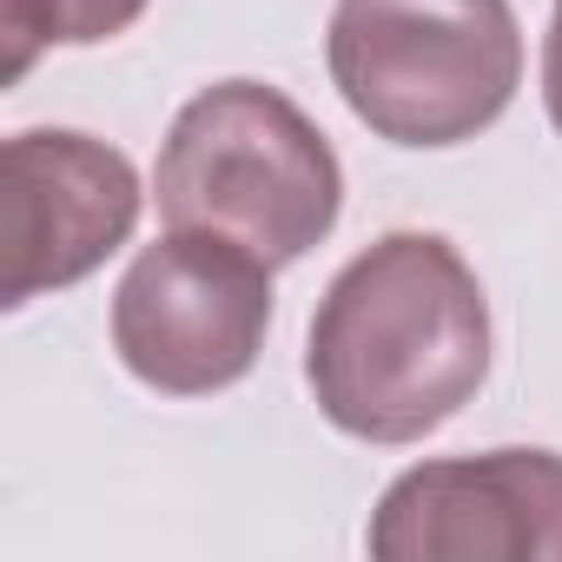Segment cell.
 Returning <instances> with one entry per match:
<instances>
[{"instance_id":"6da1fadb","label":"cell","mask_w":562,"mask_h":562,"mask_svg":"<svg viewBox=\"0 0 562 562\" xmlns=\"http://www.w3.org/2000/svg\"><path fill=\"white\" fill-rule=\"evenodd\" d=\"M305 378L358 443L443 430L490 378V299L437 232H384L318 299Z\"/></svg>"},{"instance_id":"7a4b0ae2","label":"cell","mask_w":562,"mask_h":562,"mask_svg":"<svg viewBox=\"0 0 562 562\" xmlns=\"http://www.w3.org/2000/svg\"><path fill=\"white\" fill-rule=\"evenodd\" d=\"M153 199L166 225L232 238L278 271L331 238L345 212V166L299 100L265 80H218L179 106Z\"/></svg>"},{"instance_id":"3957f363","label":"cell","mask_w":562,"mask_h":562,"mask_svg":"<svg viewBox=\"0 0 562 562\" xmlns=\"http://www.w3.org/2000/svg\"><path fill=\"white\" fill-rule=\"evenodd\" d=\"M325 60L378 139L437 153L509 113L522 27L509 0H338Z\"/></svg>"},{"instance_id":"277c9868","label":"cell","mask_w":562,"mask_h":562,"mask_svg":"<svg viewBox=\"0 0 562 562\" xmlns=\"http://www.w3.org/2000/svg\"><path fill=\"white\" fill-rule=\"evenodd\" d=\"M271 331V265L212 232L153 238L113 292V351L159 397H212L251 378Z\"/></svg>"},{"instance_id":"5b68a950","label":"cell","mask_w":562,"mask_h":562,"mask_svg":"<svg viewBox=\"0 0 562 562\" xmlns=\"http://www.w3.org/2000/svg\"><path fill=\"white\" fill-rule=\"evenodd\" d=\"M0 205H8V278L0 305L21 312L47 292L93 278L139 225V172L93 133L34 126L0 146Z\"/></svg>"},{"instance_id":"8992f818","label":"cell","mask_w":562,"mask_h":562,"mask_svg":"<svg viewBox=\"0 0 562 562\" xmlns=\"http://www.w3.org/2000/svg\"><path fill=\"white\" fill-rule=\"evenodd\" d=\"M378 562H562V457L483 450L404 470L371 509Z\"/></svg>"},{"instance_id":"52a82bcc","label":"cell","mask_w":562,"mask_h":562,"mask_svg":"<svg viewBox=\"0 0 562 562\" xmlns=\"http://www.w3.org/2000/svg\"><path fill=\"white\" fill-rule=\"evenodd\" d=\"M146 14V0H0V34H8V67L0 80H27V67L47 47H93L126 34Z\"/></svg>"},{"instance_id":"ba28073f","label":"cell","mask_w":562,"mask_h":562,"mask_svg":"<svg viewBox=\"0 0 562 562\" xmlns=\"http://www.w3.org/2000/svg\"><path fill=\"white\" fill-rule=\"evenodd\" d=\"M542 106H549V120H555V133H562V14H555L549 34H542Z\"/></svg>"},{"instance_id":"9c48e42d","label":"cell","mask_w":562,"mask_h":562,"mask_svg":"<svg viewBox=\"0 0 562 562\" xmlns=\"http://www.w3.org/2000/svg\"><path fill=\"white\" fill-rule=\"evenodd\" d=\"M555 14H562V0H555Z\"/></svg>"}]
</instances>
